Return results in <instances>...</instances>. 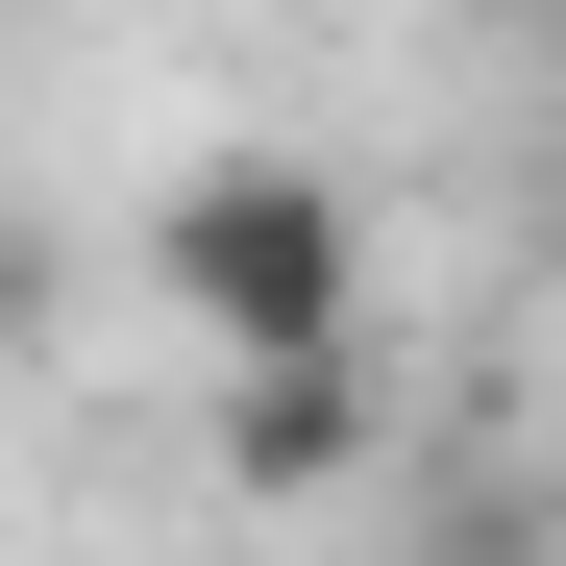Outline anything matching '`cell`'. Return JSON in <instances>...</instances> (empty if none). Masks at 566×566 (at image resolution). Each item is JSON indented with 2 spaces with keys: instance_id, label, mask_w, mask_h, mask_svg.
Listing matches in <instances>:
<instances>
[{
  "instance_id": "obj_3",
  "label": "cell",
  "mask_w": 566,
  "mask_h": 566,
  "mask_svg": "<svg viewBox=\"0 0 566 566\" xmlns=\"http://www.w3.org/2000/svg\"><path fill=\"white\" fill-rule=\"evenodd\" d=\"M419 566H542V493H443V517H419Z\"/></svg>"
},
{
  "instance_id": "obj_1",
  "label": "cell",
  "mask_w": 566,
  "mask_h": 566,
  "mask_svg": "<svg viewBox=\"0 0 566 566\" xmlns=\"http://www.w3.org/2000/svg\"><path fill=\"white\" fill-rule=\"evenodd\" d=\"M148 296L198 369H321V345H369V198L321 148H198L148 198Z\"/></svg>"
},
{
  "instance_id": "obj_2",
  "label": "cell",
  "mask_w": 566,
  "mask_h": 566,
  "mask_svg": "<svg viewBox=\"0 0 566 566\" xmlns=\"http://www.w3.org/2000/svg\"><path fill=\"white\" fill-rule=\"evenodd\" d=\"M198 468H222V517H321L395 468V395H369V345L321 369H198Z\"/></svg>"
}]
</instances>
